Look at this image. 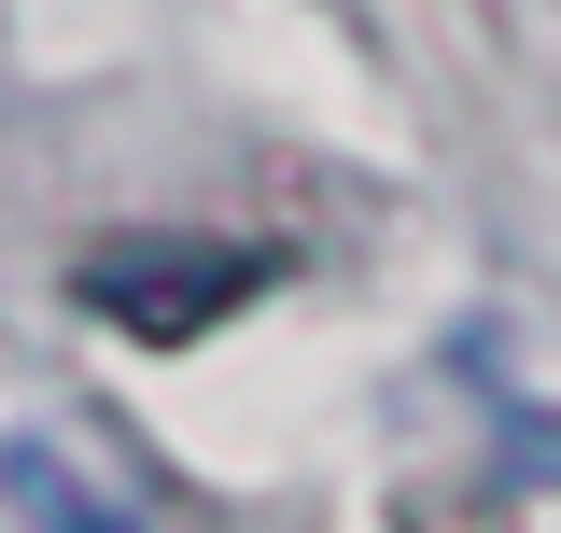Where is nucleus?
<instances>
[{"label": "nucleus", "mask_w": 561, "mask_h": 533, "mask_svg": "<svg viewBox=\"0 0 561 533\" xmlns=\"http://www.w3.org/2000/svg\"><path fill=\"white\" fill-rule=\"evenodd\" d=\"M0 491H14V506H28L43 533H140L127 506H113V491H84L57 450H14V464H0Z\"/></svg>", "instance_id": "f03ea898"}, {"label": "nucleus", "mask_w": 561, "mask_h": 533, "mask_svg": "<svg viewBox=\"0 0 561 533\" xmlns=\"http://www.w3.org/2000/svg\"><path fill=\"white\" fill-rule=\"evenodd\" d=\"M280 281H295V253H280V239H210V225H127V239L70 253L84 324L154 337V351H183V337L239 324V309H253V295H280Z\"/></svg>", "instance_id": "f257e3e1"}, {"label": "nucleus", "mask_w": 561, "mask_h": 533, "mask_svg": "<svg viewBox=\"0 0 561 533\" xmlns=\"http://www.w3.org/2000/svg\"><path fill=\"white\" fill-rule=\"evenodd\" d=\"M393 533H519V520L491 506L478 477H421V491H393Z\"/></svg>", "instance_id": "7ed1b4c3"}]
</instances>
